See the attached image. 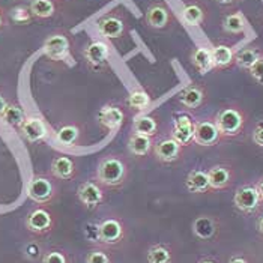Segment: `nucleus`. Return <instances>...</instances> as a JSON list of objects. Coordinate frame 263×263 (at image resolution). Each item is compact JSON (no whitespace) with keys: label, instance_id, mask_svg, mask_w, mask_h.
Returning <instances> with one entry per match:
<instances>
[{"label":"nucleus","instance_id":"a211bd4d","mask_svg":"<svg viewBox=\"0 0 263 263\" xmlns=\"http://www.w3.org/2000/svg\"><path fill=\"white\" fill-rule=\"evenodd\" d=\"M208 178L212 190L229 188L233 182V168L227 164H217L208 170Z\"/></svg>","mask_w":263,"mask_h":263},{"label":"nucleus","instance_id":"bb28decb","mask_svg":"<svg viewBox=\"0 0 263 263\" xmlns=\"http://www.w3.org/2000/svg\"><path fill=\"white\" fill-rule=\"evenodd\" d=\"M217 221L208 215H202V217H197L193 223V233L202 239V241H209L215 236L217 233Z\"/></svg>","mask_w":263,"mask_h":263},{"label":"nucleus","instance_id":"393cba45","mask_svg":"<svg viewBox=\"0 0 263 263\" xmlns=\"http://www.w3.org/2000/svg\"><path fill=\"white\" fill-rule=\"evenodd\" d=\"M263 54V48L260 45H247L242 50L236 51L235 56V65L238 68H241L243 71H248L256 62L259 61V58Z\"/></svg>","mask_w":263,"mask_h":263},{"label":"nucleus","instance_id":"a19ab883","mask_svg":"<svg viewBox=\"0 0 263 263\" xmlns=\"http://www.w3.org/2000/svg\"><path fill=\"white\" fill-rule=\"evenodd\" d=\"M6 107H8V102H6V100H5L3 97H0V118H2V115L5 113Z\"/></svg>","mask_w":263,"mask_h":263},{"label":"nucleus","instance_id":"39448f33","mask_svg":"<svg viewBox=\"0 0 263 263\" xmlns=\"http://www.w3.org/2000/svg\"><path fill=\"white\" fill-rule=\"evenodd\" d=\"M208 87L200 81H193L188 86H185L178 95V101L186 110H199L208 101Z\"/></svg>","mask_w":263,"mask_h":263},{"label":"nucleus","instance_id":"4c0bfd02","mask_svg":"<svg viewBox=\"0 0 263 263\" xmlns=\"http://www.w3.org/2000/svg\"><path fill=\"white\" fill-rule=\"evenodd\" d=\"M253 142L256 146L259 147H263V122H259L256 125V128L253 129Z\"/></svg>","mask_w":263,"mask_h":263},{"label":"nucleus","instance_id":"2eb2a0df","mask_svg":"<svg viewBox=\"0 0 263 263\" xmlns=\"http://www.w3.org/2000/svg\"><path fill=\"white\" fill-rule=\"evenodd\" d=\"M98 121L102 128L108 131H118L125 122V111L116 104H107L100 110Z\"/></svg>","mask_w":263,"mask_h":263},{"label":"nucleus","instance_id":"72a5a7b5","mask_svg":"<svg viewBox=\"0 0 263 263\" xmlns=\"http://www.w3.org/2000/svg\"><path fill=\"white\" fill-rule=\"evenodd\" d=\"M248 74L256 84L263 86V54L259 58V61L248 69Z\"/></svg>","mask_w":263,"mask_h":263},{"label":"nucleus","instance_id":"1a4fd4ad","mask_svg":"<svg viewBox=\"0 0 263 263\" xmlns=\"http://www.w3.org/2000/svg\"><path fill=\"white\" fill-rule=\"evenodd\" d=\"M144 21L151 29L155 30H164L167 29L172 23H173V14L170 11V8L162 3V2H154L149 5L146 15H144Z\"/></svg>","mask_w":263,"mask_h":263},{"label":"nucleus","instance_id":"412c9836","mask_svg":"<svg viewBox=\"0 0 263 263\" xmlns=\"http://www.w3.org/2000/svg\"><path fill=\"white\" fill-rule=\"evenodd\" d=\"M211 53H212L214 69H229L235 65L236 51L230 45L218 44V45L211 48Z\"/></svg>","mask_w":263,"mask_h":263},{"label":"nucleus","instance_id":"a18cd8bd","mask_svg":"<svg viewBox=\"0 0 263 263\" xmlns=\"http://www.w3.org/2000/svg\"><path fill=\"white\" fill-rule=\"evenodd\" d=\"M199 263H215L214 260H200Z\"/></svg>","mask_w":263,"mask_h":263},{"label":"nucleus","instance_id":"ea45409f","mask_svg":"<svg viewBox=\"0 0 263 263\" xmlns=\"http://www.w3.org/2000/svg\"><path fill=\"white\" fill-rule=\"evenodd\" d=\"M229 263H250L245 257H242V256H232L230 257V260H229Z\"/></svg>","mask_w":263,"mask_h":263},{"label":"nucleus","instance_id":"b1692460","mask_svg":"<svg viewBox=\"0 0 263 263\" xmlns=\"http://www.w3.org/2000/svg\"><path fill=\"white\" fill-rule=\"evenodd\" d=\"M185 185L188 191L193 194H203L212 190L209 183V178H208V172L200 170V168H194L188 173L185 179Z\"/></svg>","mask_w":263,"mask_h":263},{"label":"nucleus","instance_id":"7ed1b4c3","mask_svg":"<svg viewBox=\"0 0 263 263\" xmlns=\"http://www.w3.org/2000/svg\"><path fill=\"white\" fill-rule=\"evenodd\" d=\"M98 32L104 40H119L126 32V18L121 9L104 14L97 23Z\"/></svg>","mask_w":263,"mask_h":263},{"label":"nucleus","instance_id":"6e6552de","mask_svg":"<svg viewBox=\"0 0 263 263\" xmlns=\"http://www.w3.org/2000/svg\"><path fill=\"white\" fill-rule=\"evenodd\" d=\"M54 194H56V186L53 181L47 176L42 175L35 176L27 185V196L40 204L50 202L54 197Z\"/></svg>","mask_w":263,"mask_h":263},{"label":"nucleus","instance_id":"423d86ee","mask_svg":"<svg viewBox=\"0 0 263 263\" xmlns=\"http://www.w3.org/2000/svg\"><path fill=\"white\" fill-rule=\"evenodd\" d=\"M223 140L221 133L215 123L214 118H206L196 122L194 125V143L202 147H212L217 146Z\"/></svg>","mask_w":263,"mask_h":263},{"label":"nucleus","instance_id":"2f4dec72","mask_svg":"<svg viewBox=\"0 0 263 263\" xmlns=\"http://www.w3.org/2000/svg\"><path fill=\"white\" fill-rule=\"evenodd\" d=\"M126 105L134 111H142L151 105V95L143 89H134L126 98Z\"/></svg>","mask_w":263,"mask_h":263},{"label":"nucleus","instance_id":"f3484780","mask_svg":"<svg viewBox=\"0 0 263 263\" xmlns=\"http://www.w3.org/2000/svg\"><path fill=\"white\" fill-rule=\"evenodd\" d=\"M21 136L30 143H36L47 137V125L40 118H27L20 125Z\"/></svg>","mask_w":263,"mask_h":263},{"label":"nucleus","instance_id":"f8f14e48","mask_svg":"<svg viewBox=\"0 0 263 263\" xmlns=\"http://www.w3.org/2000/svg\"><path fill=\"white\" fill-rule=\"evenodd\" d=\"M260 202L262 200H260L256 185H243L241 188H238V191L235 193V197H233V203H235L236 209H239L243 214L254 212L259 208Z\"/></svg>","mask_w":263,"mask_h":263},{"label":"nucleus","instance_id":"37998d69","mask_svg":"<svg viewBox=\"0 0 263 263\" xmlns=\"http://www.w3.org/2000/svg\"><path fill=\"white\" fill-rule=\"evenodd\" d=\"M257 230H259V232L263 235V217H260V218H259V221H257Z\"/></svg>","mask_w":263,"mask_h":263},{"label":"nucleus","instance_id":"cd10ccee","mask_svg":"<svg viewBox=\"0 0 263 263\" xmlns=\"http://www.w3.org/2000/svg\"><path fill=\"white\" fill-rule=\"evenodd\" d=\"M221 26L227 35H241L245 32L247 20L241 11H232L224 15Z\"/></svg>","mask_w":263,"mask_h":263},{"label":"nucleus","instance_id":"c756f323","mask_svg":"<svg viewBox=\"0 0 263 263\" xmlns=\"http://www.w3.org/2000/svg\"><path fill=\"white\" fill-rule=\"evenodd\" d=\"M29 11L32 17L36 18H50L56 14V3L54 0H32L29 5Z\"/></svg>","mask_w":263,"mask_h":263},{"label":"nucleus","instance_id":"79ce46f5","mask_svg":"<svg viewBox=\"0 0 263 263\" xmlns=\"http://www.w3.org/2000/svg\"><path fill=\"white\" fill-rule=\"evenodd\" d=\"M256 188H257V193H259V196H260V200L263 202V179H260L259 182L256 183Z\"/></svg>","mask_w":263,"mask_h":263},{"label":"nucleus","instance_id":"7c9ffc66","mask_svg":"<svg viewBox=\"0 0 263 263\" xmlns=\"http://www.w3.org/2000/svg\"><path fill=\"white\" fill-rule=\"evenodd\" d=\"M146 259H147V263H172L173 262V254L167 245L155 243L147 250Z\"/></svg>","mask_w":263,"mask_h":263},{"label":"nucleus","instance_id":"473e14b6","mask_svg":"<svg viewBox=\"0 0 263 263\" xmlns=\"http://www.w3.org/2000/svg\"><path fill=\"white\" fill-rule=\"evenodd\" d=\"M2 118H3V121L6 122L8 125H11V126H18V128H20V125L24 122V119H26V115H24L23 108L18 107V105H15V104H8V107H6L5 113L2 115Z\"/></svg>","mask_w":263,"mask_h":263},{"label":"nucleus","instance_id":"c85d7f7f","mask_svg":"<svg viewBox=\"0 0 263 263\" xmlns=\"http://www.w3.org/2000/svg\"><path fill=\"white\" fill-rule=\"evenodd\" d=\"M81 131L77 125H63L58 129L56 133V140L62 146H66V147H72V146H77L80 142Z\"/></svg>","mask_w":263,"mask_h":263},{"label":"nucleus","instance_id":"9d476101","mask_svg":"<svg viewBox=\"0 0 263 263\" xmlns=\"http://www.w3.org/2000/svg\"><path fill=\"white\" fill-rule=\"evenodd\" d=\"M77 199L87 209H97L105 200V193L98 181H86L77 188Z\"/></svg>","mask_w":263,"mask_h":263},{"label":"nucleus","instance_id":"f03ea898","mask_svg":"<svg viewBox=\"0 0 263 263\" xmlns=\"http://www.w3.org/2000/svg\"><path fill=\"white\" fill-rule=\"evenodd\" d=\"M128 178V165L119 155L102 157L97 167V181L107 188H119Z\"/></svg>","mask_w":263,"mask_h":263},{"label":"nucleus","instance_id":"20e7f679","mask_svg":"<svg viewBox=\"0 0 263 263\" xmlns=\"http://www.w3.org/2000/svg\"><path fill=\"white\" fill-rule=\"evenodd\" d=\"M44 53L47 58H50L51 61H65L69 54H71V48H72V41L68 33L58 32L50 35L47 40L44 41Z\"/></svg>","mask_w":263,"mask_h":263},{"label":"nucleus","instance_id":"58836bf2","mask_svg":"<svg viewBox=\"0 0 263 263\" xmlns=\"http://www.w3.org/2000/svg\"><path fill=\"white\" fill-rule=\"evenodd\" d=\"M214 2L221 6H235L236 3H239V0H214Z\"/></svg>","mask_w":263,"mask_h":263},{"label":"nucleus","instance_id":"f257e3e1","mask_svg":"<svg viewBox=\"0 0 263 263\" xmlns=\"http://www.w3.org/2000/svg\"><path fill=\"white\" fill-rule=\"evenodd\" d=\"M214 119L223 139H236L245 131L248 115L239 104H227L218 110Z\"/></svg>","mask_w":263,"mask_h":263},{"label":"nucleus","instance_id":"4be33fe9","mask_svg":"<svg viewBox=\"0 0 263 263\" xmlns=\"http://www.w3.org/2000/svg\"><path fill=\"white\" fill-rule=\"evenodd\" d=\"M190 62L196 68V71L203 76L214 69L212 53H211V48H208V47H196L190 53Z\"/></svg>","mask_w":263,"mask_h":263},{"label":"nucleus","instance_id":"e433bc0d","mask_svg":"<svg viewBox=\"0 0 263 263\" xmlns=\"http://www.w3.org/2000/svg\"><path fill=\"white\" fill-rule=\"evenodd\" d=\"M12 17H14V20L15 21L26 23V21H29L30 18H32V14H30V11H29V9H26V8H17V9H14Z\"/></svg>","mask_w":263,"mask_h":263},{"label":"nucleus","instance_id":"aec40b11","mask_svg":"<svg viewBox=\"0 0 263 263\" xmlns=\"http://www.w3.org/2000/svg\"><path fill=\"white\" fill-rule=\"evenodd\" d=\"M158 131H160V119L155 113L140 115L134 119L133 133H137V134L154 139L158 134Z\"/></svg>","mask_w":263,"mask_h":263},{"label":"nucleus","instance_id":"c9c22d12","mask_svg":"<svg viewBox=\"0 0 263 263\" xmlns=\"http://www.w3.org/2000/svg\"><path fill=\"white\" fill-rule=\"evenodd\" d=\"M41 263H68V257L62 251L51 250L42 256V262Z\"/></svg>","mask_w":263,"mask_h":263},{"label":"nucleus","instance_id":"a878e982","mask_svg":"<svg viewBox=\"0 0 263 263\" xmlns=\"http://www.w3.org/2000/svg\"><path fill=\"white\" fill-rule=\"evenodd\" d=\"M154 144L151 137H146L142 134H137V133H133L128 139V152L134 157H147L152 149H154Z\"/></svg>","mask_w":263,"mask_h":263},{"label":"nucleus","instance_id":"6ab92c4d","mask_svg":"<svg viewBox=\"0 0 263 263\" xmlns=\"http://www.w3.org/2000/svg\"><path fill=\"white\" fill-rule=\"evenodd\" d=\"M182 18L190 26H203L208 20V8L197 0L188 2L182 8Z\"/></svg>","mask_w":263,"mask_h":263},{"label":"nucleus","instance_id":"dca6fc26","mask_svg":"<svg viewBox=\"0 0 263 263\" xmlns=\"http://www.w3.org/2000/svg\"><path fill=\"white\" fill-rule=\"evenodd\" d=\"M194 125H196V122L193 121L188 115L179 116L173 125L172 139H175L182 147L190 146L194 142Z\"/></svg>","mask_w":263,"mask_h":263},{"label":"nucleus","instance_id":"0eeeda50","mask_svg":"<svg viewBox=\"0 0 263 263\" xmlns=\"http://www.w3.org/2000/svg\"><path fill=\"white\" fill-rule=\"evenodd\" d=\"M83 58L90 69H104L110 59V48L108 44L102 40L90 41L83 48Z\"/></svg>","mask_w":263,"mask_h":263},{"label":"nucleus","instance_id":"c03bdc74","mask_svg":"<svg viewBox=\"0 0 263 263\" xmlns=\"http://www.w3.org/2000/svg\"><path fill=\"white\" fill-rule=\"evenodd\" d=\"M3 24H5V17H3V12L0 11V27H2Z\"/></svg>","mask_w":263,"mask_h":263},{"label":"nucleus","instance_id":"4468645a","mask_svg":"<svg viewBox=\"0 0 263 263\" xmlns=\"http://www.w3.org/2000/svg\"><path fill=\"white\" fill-rule=\"evenodd\" d=\"M53 226H54L53 215L44 208H38V209L32 211L26 220V227L29 229V232L36 233V235L48 233L53 229Z\"/></svg>","mask_w":263,"mask_h":263},{"label":"nucleus","instance_id":"f704fd0d","mask_svg":"<svg viewBox=\"0 0 263 263\" xmlns=\"http://www.w3.org/2000/svg\"><path fill=\"white\" fill-rule=\"evenodd\" d=\"M86 263H111V259L105 251L93 250L86 256Z\"/></svg>","mask_w":263,"mask_h":263},{"label":"nucleus","instance_id":"5701e85b","mask_svg":"<svg viewBox=\"0 0 263 263\" xmlns=\"http://www.w3.org/2000/svg\"><path fill=\"white\" fill-rule=\"evenodd\" d=\"M51 175L59 181H69L76 175V161L66 155L56 157L51 162Z\"/></svg>","mask_w":263,"mask_h":263},{"label":"nucleus","instance_id":"9b49d317","mask_svg":"<svg viewBox=\"0 0 263 263\" xmlns=\"http://www.w3.org/2000/svg\"><path fill=\"white\" fill-rule=\"evenodd\" d=\"M98 236L100 242L108 247L119 245L125 238V227L119 218H105L98 224Z\"/></svg>","mask_w":263,"mask_h":263},{"label":"nucleus","instance_id":"ddd939ff","mask_svg":"<svg viewBox=\"0 0 263 263\" xmlns=\"http://www.w3.org/2000/svg\"><path fill=\"white\" fill-rule=\"evenodd\" d=\"M152 152H154V157L160 162L172 164V162H176L178 160H181L183 147L175 139L168 137V139H164L161 142L155 143Z\"/></svg>","mask_w":263,"mask_h":263}]
</instances>
